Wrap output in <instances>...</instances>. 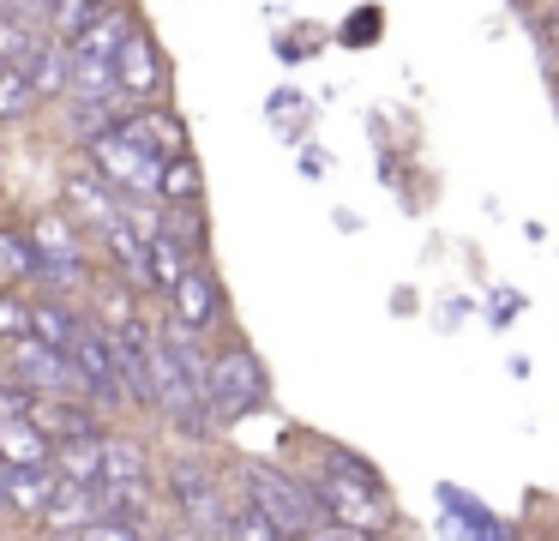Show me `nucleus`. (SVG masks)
Listing matches in <instances>:
<instances>
[{
  "label": "nucleus",
  "instance_id": "obj_23",
  "mask_svg": "<svg viewBox=\"0 0 559 541\" xmlns=\"http://www.w3.org/2000/svg\"><path fill=\"white\" fill-rule=\"evenodd\" d=\"M37 103H43V96H37V84H31L25 67H0V127L19 120V115H31Z\"/></svg>",
  "mask_w": 559,
  "mask_h": 541
},
{
  "label": "nucleus",
  "instance_id": "obj_3",
  "mask_svg": "<svg viewBox=\"0 0 559 541\" xmlns=\"http://www.w3.org/2000/svg\"><path fill=\"white\" fill-rule=\"evenodd\" d=\"M241 493L283 529L289 541H307L331 524L325 505H319L313 481L295 475V469H277V463H241Z\"/></svg>",
  "mask_w": 559,
  "mask_h": 541
},
{
  "label": "nucleus",
  "instance_id": "obj_30",
  "mask_svg": "<svg viewBox=\"0 0 559 541\" xmlns=\"http://www.w3.org/2000/svg\"><path fill=\"white\" fill-rule=\"evenodd\" d=\"M0 469H7V463H0Z\"/></svg>",
  "mask_w": 559,
  "mask_h": 541
},
{
  "label": "nucleus",
  "instance_id": "obj_9",
  "mask_svg": "<svg viewBox=\"0 0 559 541\" xmlns=\"http://www.w3.org/2000/svg\"><path fill=\"white\" fill-rule=\"evenodd\" d=\"M169 319L187 325V331H199V337H211L223 319H229V295H223L217 271H211L205 259H199L193 271L181 277V289L169 295Z\"/></svg>",
  "mask_w": 559,
  "mask_h": 541
},
{
  "label": "nucleus",
  "instance_id": "obj_10",
  "mask_svg": "<svg viewBox=\"0 0 559 541\" xmlns=\"http://www.w3.org/2000/svg\"><path fill=\"white\" fill-rule=\"evenodd\" d=\"M61 211L73 216V223L85 228V235H103V228H109L115 216L127 211V199H121V192H115L103 175H97V168L85 163V168H73V175L61 180Z\"/></svg>",
  "mask_w": 559,
  "mask_h": 541
},
{
  "label": "nucleus",
  "instance_id": "obj_4",
  "mask_svg": "<svg viewBox=\"0 0 559 541\" xmlns=\"http://www.w3.org/2000/svg\"><path fill=\"white\" fill-rule=\"evenodd\" d=\"M163 493H169L175 517H181V529H193L199 541H223V529H229V493H223L217 469L205 463V457L181 451L169 469H163Z\"/></svg>",
  "mask_w": 559,
  "mask_h": 541
},
{
  "label": "nucleus",
  "instance_id": "obj_1",
  "mask_svg": "<svg viewBox=\"0 0 559 541\" xmlns=\"http://www.w3.org/2000/svg\"><path fill=\"white\" fill-rule=\"evenodd\" d=\"M307 481H313L319 505H325L331 524H349V529H391V487L385 475H379L367 457L343 451V445H325V457H319V469H307Z\"/></svg>",
  "mask_w": 559,
  "mask_h": 541
},
{
  "label": "nucleus",
  "instance_id": "obj_14",
  "mask_svg": "<svg viewBox=\"0 0 559 541\" xmlns=\"http://www.w3.org/2000/svg\"><path fill=\"white\" fill-rule=\"evenodd\" d=\"M31 84H37L43 103H67V91H73V43H61V36H43V48L25 60Z\"/></svg>",
  "mask_w": 559,
  "mask_h": 541
},
{
  "label": "nucleus",
  "instance_id": "obj_20",
  "mask_svg": "<svg viewBox=\"0 0 559 541\" xmlns=\"http://www.w3.org/2000/svg\"><path fill=\"white\" fill-rule=\"evenodd\" d=\"M103 12H109V7H97V0H55V7H49V36L79 43V36H85Z\"/></svg>",
  "mask_w": 559,
  "mask_h": 541
},
{
  "label": "nucleus",
  "instance_id": "obj_12",
  "mask_svg": "<svg viewBox=\"0 0 559 541\" xmlns=\"http://www.w3.org/2000/svg\"><path fill=\"white\" fill-rule=\"evenodd\" d=\"M103 517V487H79V481H67L61 493H55V505L43 511V536H55V541H73L79 529H91Z\"/></svg>",
  "mask_w": 559,
  "mask_h": 541
},
{
  "label": "nucleus",
  "instance_id": "obj_18",
  "mask_svg": "<svg viewBox=\"0 0 559 541\" xmlns=\"http://www.w3.org/2000/svg\"><path fill=\"white\" fill-rule=\"evenodd\" d=\"M55 469L79 487H97L103 481V433H85V439H61L55 445Z\"/></svg>",
  "mask_w": 559,
  "mask_h": 541
},
{
  "label": "nucleus",
  "instance_id": "obj_22",
  "mask_svg": "<svg viewBox=\"0 0 559 541\" xmlns=\"http://www.w3.org/2000/svg\"><path fill=\"white\" fill-rule=\"evenodd\" d=\"M223 541H289V536H283V529L271 524V517L241 493V499H235V511H229V529H223Z\"/></svg>",
  "mask_w": 559,
  "mask_h": 541
},
{
  "label": "nucleus",
  "instance_id": "obj_15",
  "mask_svg": "<svg viewBox=\"0 0 559 541\" xmlns=\"http://www.w3.org/2000/svg\"><path fill=\"white\" fill-rule=\"evenodd\" d=\"M97 487H151V451L127 433H103V481Z\"/></svg>",
  "mask_w": 559,
  "mask_h": 541
},
{
  "label": "nucleus",
  "instance_id": "obj_16",
  "mask_svg": "<svg viewBox=\"0 0 559 541\" xmlns=\"http://www.w3.org/2000/svg\"><path fill=\"white\" fill-rule=\"evenodd\" d=\"M91 313H79L67 295H43L37 301V319H31V337H43L49 349H73L79 331H85Z\"/></svg>",
  "mask_w": 559,
  "mask_h": 541
},
{
  "label": "nucleus",
  "instance_id": "obj_8",
  "mask_svg": "<svg viewBox=\"0 0 559 541\" xmlns=\"http://www.w3.org/2000/svg\"><path fill=\"white\" fill-rule=\"evenodd\" d=\"M163 84H169V60H163L157 36L145 24H133V36L115 55V91L127 96V108H151L163 103Z\"/></svg>",
  "mask_w": 559,
  "mask_h": 541
},
{
  "label": "nucleus",
  "instance_id": "obj_27",
  "mask_svg": "<svg viewBox=\"0 0 559 541\" xmlns=\"http://www.w3.org/2000/svg\"><path fill=\"white\" fill-rule=\"evenodd\" d=\"M511 7H518V12H542L547 0H511Z\"/></svg>",
  "mask_w": 559,
  "mask_h": 541
},
{
  "label": "nucleus",
  "instance_id": "obj_24",
  "mask_svg": "<svg viewBox=\"0 0 559 541\" xmlns=\"http://www.w3.org/2000/svg\"><path fill=\"white\" fill-rule=\"evenodd\" d=\"M73 541H151L145 524H127V517H97L91 529H79Z\"/></svg>",
  "mask_w": 559,
  "mask_h": 541
},
{
  "label": "nucleus",
  "instance_id": "obj_28",
  "mask_svg": "<svg viewBox=\"0 0 559 541\" xmlns=\"http://www.w3.org/2000/svg\"><path fill=\"white\" fill-rule=\"evenodd\" d=\"M0 511H7V469H0Z\"/></svg>",
  "mask_w": 559,
  "mask_h": 541
},
{
  "label": "nucleus",
  "instance_id": "obj_21",
  "mask_svg": "<svg viewBox=\"0 0 559 541\" xmlns=\"http://www.w3.org/2000/svg\"><path fill=\"white\" fill-rule=\"evenodd\" d=\"M31 319H37V301H31L25 289H0V349L25 343Z\"/></svg>",
  "mask_w": 559,
  "mask_h": 541
},
{
  "label": "nucleus",
  "instance_id": "obj_17",
  "mask_svg": "<svg viewBox=\"0 0 559 541\" xmlns=\"http://www.w3.org/2000/svg\"><path fill=\"white\" fill-rule=\"evenodd\" d=\"M157 204H205V168H199L193 151L169 156L157 180Z\"/></svg>",
  "mask_w": 559,
  "mask_h": 541
},
{
  "label": "nucleus",
  "instance_id": "obj_5",
  "mask_svg": "<svg viewBox=\"0 0 559 541\" xmlns=\"http://www.w3.org/2000/svg\"><path fill=\"white\" fill-rule=\"evenodd\" d=\"M205 403H211V415H217V427H235V421H247L253 409L271 403V373H265V361L253 355V343L211 349Z\"/></svg>",
  "mask_w": 559,
  "mask_h": 541
},
{
  "label": "nucleus",
  "instance_id": "obj_2",
  "mask_svg": "<svg viewBox=\"0 0 559 541\" xmlns=\"http://www.w3.org/2000/svg\"><path fill=\"white\" fill-rule=\"evenodd\" d=\"M85 156H91V168L121 192V199L157 204V180H163V163H169V156L133 127V115H121L109 132H97V139L85 144Z\"/></svg>",
  "mask_w": 559,
  "mask_h": 541
},
{
  "label": "nucleus",
  "instance_id": "obj_7",
  "mask_svg": "<svg viewBox=\"0 0 559 541\" xmlns=\"http://www.w3.org/2000/svg\"><path fill=\"white\" fill-rule=\"evenodd\" d=\"M7 367H13V379H25L37 397H79V403H85V373H79V361L67 355V349H49L43 337H25V343L7 349Z\"/></svg>",
  "mask_w": 559,
  "mask_h": 541
},
{
  "label": "nucleus",
  "instance_id": "obj_29",
  "mask_svg": "<svg viewBox=\"0 0 559 541\" xmlns=\"http://www.w3.org/2000/svg\"><path fill=\"white\" fill-rule=\"evenodd\" d=\"M535 541H559V536H535Z\"/></svg>",
  "mask_w": 559,
  "mask_h": 541
},
{
  "label": "nucleus",
  "instance_id": "obj_13",
  "mask_svg": "<svg viewBox=\"0 0 559 541\" xmlns=\"http://www.w3.org/2000/svg\"><path fill=\"white\" fill-rule=\"evenodd\" d=\"M0 463H7V469H37V463H55V433L43 427L37 415L0 421Z\"/></svg>",
  "mask_w": 559,
  "mask_h": 541
},
{
  "label": "nucleus",
  "instance_id": "obj_26",
  "mask_svg": "<svg viewBox=\"0 0 559 541\" xmlns=\"http://www.w3.org/2000/svg\"><path fill=\"white\" fill-rule=\"evenodd\" d=\"M151 541H199L193 529H151Z\"/></svg>",
  "mask_w": 559,
  "mask_h": 541
},
{
  "label": "nucleus",
  "instance_id": "obj_19",
  "mask_svg": "<svg viewBox=\"0 0 559 541\" xmlns=\"http://www.w3.org/2000/svg\"><path fill=\"white\" fill-rule=\"evenodd\" d=\"M37 283V240L31 228H0V289Z\"/></svg>",
  "mask_w": 559,
  "mask_h": 541
},
{
  "label": "nucleus",
  "instance_id": "obj_25",
  "mask_svg": "<svg viewBox=\"0 0 559 541\" xmlns=\"http://www.w3.org/2000/svg\"><path fill=\"white\" fill-rule=\"evenodd\" d=\"M43 397L31 391L25 379H0V421H19V415H37Z\"/></svg>",
  "mask_w": 559,
  "mask_h": 541
},
{
  "label": "nucleus",
  "instance_id": "obj_6",
  "mask_svg": "<svg viewBox=\"0 0 559 541\" xmlns=\"http://www.w3.org/2000/svg\"><path fill=\"white\" fill-rule=\"evenodd\" d=\"M31 240H37V283L49 295L73 301L79 289H91V247H85L91 235L67 211H37L31 216Z\"/></svg>",
  "mask_w": 559,
  "mask_h": 541
},
{
  "label": "nucleus",
  "instance_id": "obj_11",
  "mask_svg": "<svg viewBox=\"0 0 559 541\" xmlns=\"http://www.w3.org/2000/svg\"><path fill=\"white\" fill-rule=\"evenodd\" d=\"M67 487V475L55 463H37V469H7V511L25 517V524H43V511L55 505V493Z\"/></svg>",
  "mask_w": 559,
  "mask_h": 541
}]
</instances>
